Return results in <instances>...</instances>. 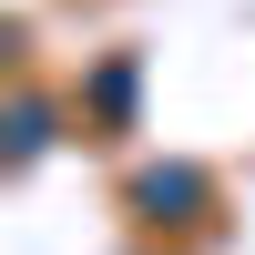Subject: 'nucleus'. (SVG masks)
I'll return each instance as SVG.
<instances>
[{
  "label": "nucleus",
  "mask_w": 255,
  "mask_h": 255,
  "mask_svg": "<svg viewBox=\"0 0 255 255\" xmlns=\"http://www.w3.org/2000/svg\"><path fill=\"white\" fill-rule=\"evenodd\" d=\"M41 143H51V102H41V92H20V102H10V163H31Z\"/></svg>",
  "instance_id": "obj_1"
},
{
  "label": "nucleus",
  "mask_w": 255,
  "mask_h": 255,
  "mask_svg": "<svg viewBox=\"0 0 255 255\" xmlns=\"http://www.w3.org/2000/svg\"><path fill=\"white\" fill-rule=\"evenodd\" d=\"M194 194H204L194 174H153V184H143V204H194Z\"/></svg>",
  "instance_id": "obj_2"
}]
</instances>
